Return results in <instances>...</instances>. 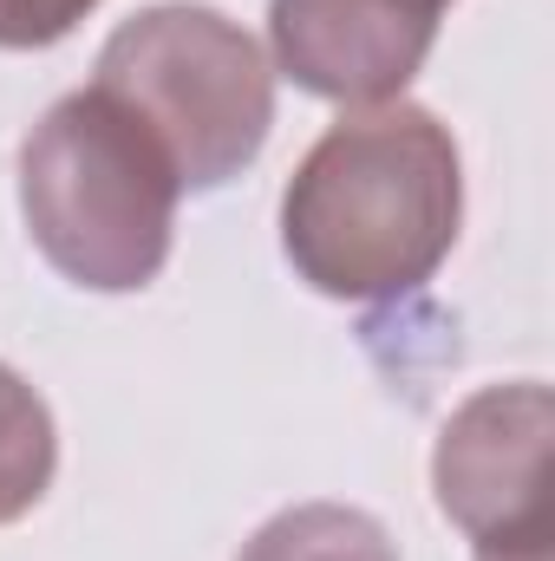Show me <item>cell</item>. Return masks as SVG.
<instances>
[{"label": "cell", "instance_id": "1", "mask_svg": "<svg viewBox=\"0 0 555 561\" xmlns=\"http://www.w3.org/2000/svg\"><path fill=\"white\" fill-rule=\"evenodd\" d=\"M457 222V144L406 99L327 125L281 190V249L327 300H399L424 287L451 255Z\"/></svg>", "mask_w": 555, "mask_h": 561}, {"label": "cell", "instance_id": "2", "mask_svg": "<svg viewBox=\"0 0 555 561\" xmlns=\"http://www.w3.org/2000/svg\"><path fill=\"white\" fill-rule=\"evenodd\" d=\"M183 176L132 105L66 92L20 144V216L33 249L92 294H138L170 262Z\"/></svg>", "mask_w": 555, "mask_h": 561}, {"label": "cell", "instance_id": "3", "mask_svg": "<svg viewBox=\"0 0 555 561\" xmlns=\"http://www.w3.org/2000/svg\"><path fill=\"white\" fill-rule=\"evenodd\" d=\"M99 92L132 105L170 150L183 190H223L275 131V66L229 13L163 0L132 13L99 53Z\"/></svg>", "mask_w": 555, "mask_h": 561}, {"label": "cell", "instance_id": "4", "mask_svg": "<svg viewBox=\"0 0 555 561\" xmlns=\"http://www.w3.org/2000/svg\"><path fill=\"white\" fill-rule=\"evenodd\" d=\"M550 431H555V399L543 379L471 392L451 412V424L438 431V450H431L438 510L471 542H503V536L550 529V503H543Z\"/></svg>", "mask_w": 555, "mask_h": 561}, {"label": "cell", "instance_id": "5", "mask_svg": "<svg viewBox=\"0 0 555 561\" xmlns=\"http://www.w3.org/2000/svg\"><path fill=\"white\" fill-rule=\"evenodd\" d=\"M451 0H275L269 66L347 112L393 105L431 59Z\"/></svg>", "mask_w": 555, "mask_h": 561}, {"label": "cell", "instance_id": "6", "mask_svg": "<svg viewBox=\"0 0 555 561\" xmlns=\"http://www.w3.org/2000/svg\"><path fill=\"white\" fill-rule=\"evenodd\" d=\"M236 561H399L380 516L353 503H294L269 516Z\"/></svg>", "mask_w": 555, "mask_h": 561}, {"label": "cell", "instance_id": "7", "mask_svg": "<svg viewBox=\"0 0 555 561\" xmlns=\"http://www.w3.org/2000/svg\"><path fill=\"white\" fill-rule=\"evenodd\" d=\"M53 470H59V431L46 399L13 366H0V529L39 510Z\"/></svg>", "mask_w": 555, "mask_h": 561}, {"label": "cell", "instance_id": "8", "mask_svg": "<svg viewBox=\"0 0 555 561\" xmlns=\"http://www.w3.org/2000/svg\"><path fill=\"white\" fill-rule=\"evenodd\" d=\"M99 0H0V53L59 46Z\"/></svg>", "mask_w": 555, "mask_h": 561}, {"label": "cell", "instance_id": "9", "mask_svg": "<svg viewBox=\"0 0 555 561\" xmlns=\"http://www.w3.org/2000/svg\"><path fill=\"white\" fill-rule=\"evenodd\" d=\"M477 561H555V556H550V529L503 536V542H477Z\"/></svg>", "mask_w": 555, "mask_h": 561}]
</instances>
